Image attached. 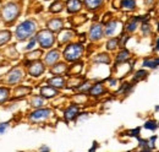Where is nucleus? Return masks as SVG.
<instances>
[{"label":"nucleus","instance_id":"nucleus-8","mask_svg":"<svg viewBox=\"0 0 159 152\" xmlns=\"http://www.w3.org/2000/svg\"><path fill=\"white\" fill-rule=\"evenodd\" d=\"M81 9V3L78 0H69L67 3V11L69 13H76Z\"/></svg>","mask_w":159,"mask_h":152},{"label":"nucleus","instance_id":"nucleus-23","mask_svg":"<svg viewBox=\"0 0 159 152\" xmlns=\"http://www.w3.org/2000/svg\"><path fill=\"white\" fill-rule=\"evenodd\" d=\"M129 58V52H126V50H122L119 55H118V58H116V60L118 61H122V60H126Z\"/></svg>","mask_w":159,"mask_h":152},{"label":"nucleus","instance_id":"nucleus-29","mask_svg":"<svg viewBox=\"0 0 159 152\" xmlns=\"http://www.w3.org/2000/svg\"><path fill=\"white\" fill-rule=\"evenodd\" d=\"M8 126H9V124H8V123H3V124H0V134H3V132L8 129Z\"/></svg>","mask_w":159,"mask_h":152},{"label":"nucleus","instance_id":"nucleus-32","mask_svg":"<svg viewBox=\"0 0 159 152\" xmlns=\"http://www.w3.org/2000/svg\"><path fill=\"white\" fill-rule=\"evenodd\" d=\"M155 50H159V38L157 41V47H155Z\"/></svg>","mask_w":159,"mask_h":152},{"label":"nucleus","instance_id":"nucleus-27","mask_svg":"<svg viewBox=\"0 0 159 152\" xmlns=\"http://www.w3.org/2000/svg\"><path fill=\"white\" fill-rule=\"evenodd\" d=\"M136 27H137V24H136V19H135L132 22H130V24H129L127 30H129V31H135V30H136Z\"/></svg>","mask_w":159,"mask_h":152},{"label":"nucleus","instance_id":"nucleus-19","mask_svg":"<svg viewBox=\"0 0 159 152\" xmlns=\"http://www.w3.org/2000/svg\"><path fill=\"white\" fill-rule=\"evenodd\" d=\"M11 75H12V76H11L12 79H9L10 82L14 84V82H19V81L21 80V71H20V70H16V75H15V71H14Z\"/></svg>","mask_w":159,"mask_h":152},{"label":"nucleus","instance_id":"nucleus-24","mask_svg":"<svg viewBox=\"0 0 159 152\" xmlns=\"http://www.w3.org/2000/svg\"><path fill=\"white\" fill-rule=\"evenodd\" d=\"M31 103H32L33 107H41V106L43 104V100H42L41 97H34Z\"/></svg>","mask_w":159,"mask_h":152},{"label":"nucleus","instance_id":"nucleus-5","mask_svg":"<svg viewBox=\"0 0 159 152\" xmlns=\"http://www.w3.org/2000/svg\"><path fill=\"white\" fill-rule=\"evenodd\" d=\"M51 114V110L50 109H39V110H36L31 114L30 119L32 121H39V120H44L47 118H49Z\"/></svg>","mask_w":159,"mask_h":152},{"label":"nucleus","instance_id":"nucleus-7","mask_svg":"<svg viewBox=\"0 0 159 152\" xmlns=\"http://www.w3.org/2000/svg\"><path fill=\"white\" fill-rule=\"evenodd\" d=\"M43 71H44V65L41 63H33L30 66V74L32 76H39L43 74Z\"/></svg>","mask_w":159,"mask_h":152},{"label":"nucleus","instance_id":"nucleus-13","mask_svg":"<svg viewBox=\"0 0 159 152\" xmlns=\"http://www.w3.org/2000/svg\"><path fill=\"white\" fill-rule=\"evenodd\" d=\"M116 26H118V22H116V21H113V22L108 24L107 27H105V34H107V36L114 34V32H115V30H116Z\"/></svg>","mask_w":159,"mask_h":152},{"label":"nucleus","instance_id":"nucleus-3","mask_svg":"<svg viewBox=\"0 0 159 152\" xmlns=\"http://www.w3.org/2000/svg\"><path fill=\"white\" fill-rule=\"evenodd\" d=\"M2 15H3V19L4 21H12L17 17L19 15V6L16 4H8L5 8H3L2 10Z\"/></svg>","mask_w":159,"mask_h":152},{"label":"nucleus","instance_id":"nucleus-6","mask_svg":"<svg viewBox=\"0 0 159 152\" xmlns=\"http://www.w3.org/2000/svg\"><path fill=\"white\" fill-rule=\"evenodd\" d=\"M102 34H103V30H102V26L101 25H93L91 31H90V37L92 41H98L102 38Z\"/></svg>","mask_w":159,"mask_h":152},{"label":"nucleus","instance_id":"nucleus-15","mask_svg":"<svg viewBox=\"0 0 159 152\" xmlns=\"http://www.w3.org/2000/svg\"><path fill=\"white\" fill-rule=\"evenodd\" d=\"M58 92H56V90H54V89H51V87H44V89H42V95L44 96V97H53V96H55Z\"/></svg>","mask_w":159,"mask_h":152},{"label":"nucleus","instance_id":"nucleus-18","mask_svg":"<svg viewBox=\"0 0 159 152\" xmlns=\"http://www.w3.org/2000/svg\"><path fill=\"white\" fill-rule=\"evenodd\" d=\"M9 97V90L8 89H0V104L5 102Z\"/></svg>","mask_w":159,"mask_h":152},{"label":"nucleus","instance_id":"nucleus-25","mask_svg":"<svg viewBox=\"0 0 159 152\" xmlns=\"http://www.w3.org/2000/svg\"><path fill=\"white\" fill-rule=\"evenodd\" d=\"M144 128H146V129H148V130H155V128H157V124H155V121L148 120V121H146V124H144Z\"/></svg>","mask_w":159,"mask_h":152},{"label":"nucleus","instance_id":"nucleus-33","mask_svg":"<svg viewBox=\"0 0 159 152\" xmlns=\"http://www.w3.org/2000/svg\"><path fill=\"white\" fill-rule=\"evenodd\" d=\"M158 31H159V27H158Z\"/></svg>","mask_w":159,"mask_h":152},{"label":"nucleus","instance_id":"nucleus-20","mask_svg":"<svg viewBox=\"0 0 159 152\" xmlns=\"http://www.w3.org/2000/svg\"><path fill=\"white\" fill-rule=\"evenodd\" d=\"M121 6L125 9H133L135 8V0H122Z\"/></svg>","mask_w":159,"mask_h":152},{"label":"nucleus","instance_id":"nucleus-2","mask_svg":"<svg viewBox=\"0 0 159 152\" xmlns=\"http://www.w3.org/2000/svg\"><path fill=\"white\" fill-rule=\"evenodd\" d=\"M82 52H83V47L81 44H70L65 49L64 55H65L66 60L73 61V60H77L80 56L82 55Z\"/></svg>","mask_w":159,"mask_h":152},{"label":"nucleus","instance_id":"nucleus-16","mask_svg":"<svg viewBox=\"0 0 159 152\" xmlns=\"http://www.w3.org/2000/svg\"><path fill=\"white\" fill-rule=\"evenodd\" d=\"M159 65V58L158 59H147L143 61V66L147 67H157Z\"/></svg>","mask_w":159,"mask_h":152},{"label":"nucleus","instance_id":"nucleus-21","mask_svg":"<svg viewBox=\"0 0 159 152\" xmlns=\"http://www.w3.org/2000/svg\"><path fill=\"white\" fill-rule=\"evenodd\" d=\"M10 38V32H0V45L4 44Z\"/></svg>","mask_w":159,"mask_h":152},{"label":"nucleus","instance_id":"nucleus-22","mask_svg":"<svg viewBox=\"0 0 159 152\" xmlns=\"http://www.w3.org/2000/svg\"><path fill=\"white\" fill-rule=\"evenodd\" d=\"M65 69H66V66L64 64H58V65H55L53 67V72L54 74H61V72L65 71Z\"/></svg>","mask_w":159,"mask_h":152},{"label":"nucleus","instance_id":"nucleus-4","mask_svg":"<svg viewBox=\"0 0 159 152\" xmlns=\"http://www.w3.org/2000/svg\"><path fill=\"white\" fill-rule=\"evenodd\" d=\"M37 41L39 42L41 47H43V48H50V47L54 44L55 38H54V36H53L51 32H49V31L45 30V31H41V32L38 33Z\"/></svg>","mask_w":159,"mask_h":152},{"label":"nucleus","instance_id":"nucleus-14","mask_svg":"<svg viewBox=\"0 0 159 152\" xmlns=\"http://www.w3.org/2000/svg\"><path fill=\"white\" fill-rule=\"evenodd\" d=\"M49 85L55 86V87H62L65 85V81H64L62 78H60V76H59V78H54V79L49 80Z\"/></svg>","mask_w":159,"mask_h":152},{"label":"nucleus","instance_id":"nucleus-1","mask_svg":"<svg viewBox=\"0 0 159 152\" xmlns=\"http://www.w3.org/2000/svg\"><path fill=\"white\" fill-rule=\"evenodd\" d=\"M37 26H36V22L32 21V20H27L25 22H22L17 30H16V37L17 39L20 41H23V39H27L28 37H31L33 34V32L36 31Z\"/></svg>","mask_w":159,"mask_h":152},{"label":"nucleus","instance_id":"nucleus-28","mask_svg":"<svg viewBox=\"0 0 159 152\" xmlns=\"http://www.w3.org/2000/svg\"><path fill=\"white\" fill-rule=\"evenodd\" d=\"M146 75H147V72H146V71H138V72H137V75L135 76V80H138L140 78H144Z\"/></svg>","mask_w":159,"mask_h":152},{"label":"nucleus","instance_id":"nucleus-12","mask_svg":"<svg viewBox=\"0 0 159 152\" xmlns=\"http://www.w3.org/2000/svg\"><path fill=\"white\" fill-rule=\"evenodd\" d=\"M85 3H86L88 9L93 10V9H97V8H99L102 5L103 0H85Z\"/></svg>","mask_w":159,"mask_h":152},{"label":"nucleus","instance_id":"nucleus-30","mask_svg":"<svg viewBox=\"0 0 159 152\" xmlns=\"http://www.w3.org/2000/svg\"><path fill=\"white\" fill-rule=\"evenodd\" d=\"M34 43H36V39H32V41L30 42V44L27 45V49H31V48H32V47L34 45Z\"/></svg>","mask_w":159,"mask_h":152},{"label":"nucleus","instance_id":"nucleus-9","mask_svg":"<svg viewBox=\"0 0 159 152\" xmlns=\"http://www.w3.org/2000/svg\"><path fill=\"white\" fill-rule=\"evenodd\" d=\"M59 52L58 50H51L50 53H48V55L45 56V63L47 64H49V65H51V64H54L58 59H59Z\"/></svg>","mask_w":159,"mask_h":152},{"label":"nucleus","instance_id":"nucleus-10","mask_svg":"<svg viewBox=\"0 0 159 152\" xmlns=\"http://www.w3.org/2000/svg\"><path fill=\"white\" fill-rule=\"evenodd\" d=\"M77 112H78V108H77L76 106H71V107H69V108L66 109V112H65V118H66L67 120H71V119H73V118L76 117Z\"/></svg>","mask_w":159,"mask_h":152},{"label":"nucleus","instance_id":"nucleus-17","mask_svg":"<svg viewBox=\"0 0 159 152\" xmlns=\"http://www.w3.org/2000/svg\"><path fill=\"white\" fill-rule=\"evenodd\" d=\"M103 86L101 85V84H97V85H94L92 89H91V93L92 95H94V96H98V95H102L103 93Z\"/></svg>","mask_w":159,"mask_h":152},{"label":"nucleus","instance_id":"nucleus-31","mask_svg":"<svg viewBox=\"0 0 159 152\" xmlns=\"http://www.w3.org/2000/svg\"><path fill=\"white\" fill-rule=\"evenodd\" d=\"M149 32V27H148V25H143V32Z\"/></svg>","mask_w":159,"mask_h":152},{"label":"nucleus","instance_id":"nucleus-11","mask_svg":"<svg viewBox=\"0 0 159 152\" xmlns=\"http://www.w3.org/2000/svg\"><path fill=\"white\" fill-rule=\"evenodd\" d=\"M48 26H49V28L53 30V31H59V30L62 27V21H61V20H58V19H54V20L49 21Z\"/></svg>","mask_w":159,"mask_h":152},{"label":"nucleus","instance_id":"nucleus-26","mask_svg":"<svg viewBox=\"0 0 159 152\" xmlns=\"http://www.w3.org/2000/svg\"><path fill=\"white\" fill-rule=\"evenodd\" d=\"M116 45H118V41L116 39H113V41H110V42H108V49H115L116 48Z\"/></svg>","mask_w":159,"mask_h":152}]
</instances>
